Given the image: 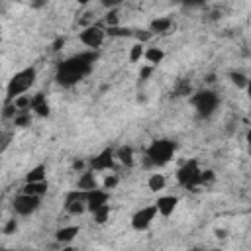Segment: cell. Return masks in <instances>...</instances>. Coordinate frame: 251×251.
Segmentation results:
<instances>
[{
    "label": "cell",
    "mask_w": 251,
    "mask_h": 251,
    "mask_svg": "<svg viewBox=\"0 0 251 251\" xmlns=\"http://www.w3.org/2000/svg\"><path fill=\"white\" fill-rule=\"evenodd\" d=\"M118 182H120V176L116 175V173H106L104 175V178H102V182H100V186L104 188V190H110V188H116L118 186Z\"/></svg>",
    "instance_id": "obj_21"
},
{
    "label": "cell",
    "mask_w": 251,
    "mask_h": 251,
    "mask_svg": "<svg viewBox=\"0 0 251 251\" xmlns=\"http://www.w3.org/2000/svg\"><path fill=\"white\" fill-rule=\"evenodd\" d=\"M33 80H35V69H24L16 73L6 86V102H14L18 96H24L27 88L33 84Z\"/></svg>",
    "instance_id": "obj_2"
},
{
    "label": "cell",
    "mask_w": 251,
    "mask_h": 251,
    "mask_svg": "<svg viewBox=\"0 0 251 251\" xmlns=\"http://www.w3.org/2000/svg\"><path fill=\"white\" fill-rule=\"evenodd\" d=\"M92 216H94V220H96L98 224H104V222L110 218V204H106V206L98 208L96 212H92Z\"/></svg>",
    "instance_id": "obj_23"
},
{
    "label": "cell",
    "mask_w": 251,
    "mask_h": 251,
    "mask_svg": "<svg viewBox=\"0 0 251 251\" xmlns=\"http://www.w3.org/2000/svg\"><path fill=\"white\" fill-rule=\"evenodd\" d=\"M29 110H33V112L39 114V116H47V114H49L47 98H45L43 94H35V96H31V108H29Z\"/></svg>",
    "instance_id": "obj_16"
},
{
    "label": "cell",
    "mask_w": 251,
    "mask_h": 251,
    "mask_svg": "<svg viewBox=\"0 0 251 251\" xmlns=\"http://www.w3.org/2000/svg\"><path fill=\"white\" fill-rule=\"evenodd\" d=\"M114 159H116L114 151H104L102 155L94 157V161H92V165H94V171H104V173H108V171L112 169V163H114Z\"/></svg>",
    "instance_id": "obj_11"
},
{
    "label": "cell",
    "mask_w": 251,
    "mask_h": 251,
    "mask_svg": "<svg viewBox=\"0 0 251 251\" xmlns=\"http://www.w3.org/2000/svg\"><path fill=\"white\" fill-rule=\"evenodd\" d=\"M114 155H116V161H120L122 165H126V167H131L133 165V149L131 147L124 145V147L116 149Z\"/></svg>",
    "instance_id": "obj_18"
},
{
    "label": "cell",
    "mask_w": 251,
    "mask_h": 251,
    "mask_svg": "<svg viewBox=\"0 0 251 251\" xmlns=\"http://www.w3.org/2000/svg\"><path fill=\"white\" fill-rule=\"evenodd\" d=\"M39 204H41L39 196H29V194H22L20 192L12 202V208H14V212L18 216H29L39 208Z\"/></svg>",
    "instance_id": "obj_5"
},
{
    "label": "cell",
    "mask_w": 251,
    "mask_h": 251,
    "mask_svg": "<svg viewBox=\"0 0 251 251\" xmlns=\"http://www.w3.org/2000/svg\"><path fill=\"white\" fill-rule=\"evenodd\" d=\"M147 188L151 192H161L167 188V176L163 173H151L147 178Z\"/></svg>",
    "instance_id": "obj_14"
},
{
    "label": "cell",
    "mask_w": 251,
    "mask_h": 251,
    "mask_svg": "<svg viewBox=\"0 0 251 251\" xmlns=\"http://www.w3.org/2000/svg\"><path fill=\"white\" fill-rule=\"evenodd\" d=\"M76 186H78V190H82V192H90V190L98 188L96 175H94V173H90V171L80 173V175H78V182H76Z\"/></svg>",
    "instance_id": "obj_10"
},
{
    "label": "cell",
    "mask_w": 251,
    "mask_h": 251,
    "mask_svg": "<svg viewBox=\"0 0 251 251\" xmlns=\"http://www.w3.org/2000/svg\"><path fill=\"white\" fill-rule=\"evenodd\" d=\"M69 214H82L84 210H88V202H86V192L82 190H75L67 196V204H65Z\"/></svg>",
    "instance_id": "obj_8"
},
{
    "label": "cell",
    "mask_w": 251,
    "mask_h": 251,
    "mask_svg": "<svg viewBox=\"0 0 251 251\" xmlns=\"http://www.w3.org/2000/svg\"><path fill=\"white\" fill-rule=\"evenodd\" d=\"M25 182H45V165L33 167V169L25 175Z\"/></svg>",
    "instance_id": "obj_19"
},
{
    "label": "cell",
    "mask_w": 251,
    "mask_h": 251,
    "mask_svg": "<svg viewBox=\"0 0 251 251\" xmlns=\"http://www.w3.org/2000/svg\"><path fill=\"white\" fill-rule=\"evenodd\" d=\"M157 216H159V214H157L155 204L143 206L141 210H137V212L131 216V227L137 229V231H143V229H147V227L153 224V220H155Z\"/></svg>",
    "instance_id": "obj_6"
},
{
    "label": "cell",
    "mask_w": 251,
    "mask_h": 251,
    "mask_svg": "<svg viewBox=\"0 0 251 251\" xmlns=\"http://www.w3.org/2000/svg\"><path fill=\"white\" fill-rule=\"evenodd\" d=\"M175 153V143L173 141H167V139H161V141H155L149 149H147V161L151 165H165Z\"/></svg>",
    "instance_id": "obj_3"
},
{
    "label": "cell",
    "mask_w": 251,
    "mask_h": 251,
    "mask_svg": "<svg viewBox=\"0 0 251 251\" xmlns=\"http://www.w3.org/2000/svg\"><path fill=\"white\" fill-rule=\"evenodd\" d=\"M151 71H153V67H149V65H143V67H141V71H139V76H141L143 80H147V76L151 75Z\"/></svg>",
    "instance_id": "obj_25"
},
{
    "label": "cell",
    "mask_w": 251,
    "mask_h": 251,
    "mask_svg": "<svg viewBox=\"0 0 251 251\" xmlns=\"http://www.w3.org/2000/svg\"><path fill=\"white\" fill-rule=\"evenodd\" d=\"M247 90H249V94H251V78H249V86H247Z\"/></svg>",
    "instance_id": "obj_27"
},
{
    "label": "cell",
    "mask_w": 251,
    "mask_h": 251,
    "mask_svg": "<svg viewBox=\"0 0 251 251\" xmlns=\"http://www.w3.org/2000/svg\"><path fill=\"white\" fill-rule=\"evenodd\" d=\"M47 192V182H25L22 188V194H29V196H43Z\"/></svg>",
    "instance_id": "obj_17"
},
{
    "label": "cell",
    "mask_w": 251,
    "mask_h": 251,
    "mask_svg": "<svg viewBox=\"0 0 251 251\" xmlns=\"http://www.w3.org/2000/svg\"><path fill=\"white\" fill-rule=\"evenodd\" d=\"M63 251H73V249H63Z\"/></svg>",
    "instance_id": "obj_28"
},
{
    "label": "cell",
    "mask_w": 251,
    "mask_h": 251,
    "mask_svg": "<svg viewBox=\"0 0 251 251\" xmlns=\"http://www.w3.org/2000/svg\"><path fill=\"white\" fill-rule=\"evenodd\" d=\"M192 102H194L198 114L204 116V118H208L210 114H214V110L218 108V96L214 92H208V90L206 92H198Z\"/></svg>",
    "instance_id": "obj_7"
},
{
    "label": "cell",
    "mask_w": 251,
    "mask_h": 251,
    "mask_svg": "<svg viewBox=\"0 0 251 251\" xmlns=\"http://www.w3.org/2000/svg\"><path fill=\"white\" fill-rule=\"evenodd\" d=\"M212 251H220V249H212Z\"/></svg>",
    "instance_id": "obj_29"
},
{
    "label": "cell",
    "mask_w": 251,
    "mask_h": 251,
    "mask_svg": "<svg viewBox=\"0 0 251 251\" xmlns=\"http://www.w3.org/2000/svg\"><path fill=\"white\" fill-rule=\"evenodd\" d=\"M145 49H147V47H145L143 43H137V41H135V43H133V45L129 47L127 59H129L131 63H139V61L143 59V55H145Z\"/></svg>",
    "instance_id": "obj_20"
},
{
    "label": "cell",
    "mask_w": 251,
    "mask_h": 251,
    "mask_svg": "<svg viewBox=\"0 0 251 251\" xmlns=\"http://www.w3.org/2000/svg\"><path fill=\"white\" fill-rule=\"evenodd\" d=\"M76 235H78V226H63V227L57 229L55 239H57L59 243H71Z\"/></svg>",
    "instance_id": "obj_13"
},
{
    "label": "cell",
    "mask_w": 251,
    "mask_h": 251,
    "mask_svg": "<svg viewBox=\"0 0 251 251\" xmlns=\"http://www.w3.org/2000/svg\"><path fill=\"white\" fill-rule=\"evenodd\" d=\"M163 59H165V51H163L161 47H147V49H145V55H143L145 65H149V67H157Z\"/></svg>",
    "instance_id": "obj_12"
},
{
    "label": "cell",
    "mask_w": 251,
    "mask_h": 251,
    "mask_svg": "<svg viewBox=\"0 0 251 251\" xmlns=\"http://www.w3.org/2000/svg\"><path fill=\"white\" fill-rule=\"evenodd\" d=\"M229 76H231V82H233L235 86H239V88H247V86H249V78H247L243 73L235 71V73H231Z\"/></svg>",
    "instance_id": "obj_22"
},
{
    "label": "cell",
    "mask_w": 251,
    "mask_h": 251,
    "mask_svg": "<svg viewBox=\"0 0 251 251\" xmlns=\"http://www.w3.org/2000/svg\"><path fill=\"white\" fill-rule=\"evenodd\" d=\"M171 25H173V20H171V18L157 16V18L151 22L149 31H151V33H163V31H169V29H171Z\"/></svg>",
    "instance_id": "obj_15"
},
{
    "label": "cell",
    "mask_w": 251,
    "mask_h": 251,
    "mask_svg": "<svg viewBox=\"0 0 251 251\" xmlns=\"http://www.w3.org/2000/svg\"><path fill=\"white\" fill-rule=\"evenodd\" d=\"M133 35H135V41H137V43H143V45L153 37V33H151L149 29H135Z\"/></svg>",
    "instance_id": "obj_24"
},
{
    "label": "cell",
    "mask_w": 251,
    "mask_h": 251,
    "mask_svg": "<svg viewBox=\"0 0 251 251\" xmlns=\"http://www.w3.org/2000/svg\"><path fill=\"white\" fill-rule=\"evenodd\" d=\"M90 69V57H84V55H78V57H73L69 61H65L61 67H59V82L63 84H73L76 82L84 73H88Z\"/></svg>",
    "instance_id": "obj_1"
},
{
    "label": "cell",
    "mask_w": 251,
    "mask_h": 251,
    "mask_svg": "<svg viewBox=\"0 0 251 251\" xmlns=\"http://www.w3.org/2000/svg\"><path fill=\"white\" fill-rule=\"evenodd\" d=\"M106 39V29L100 25H86L80 33H78V41L82 45H86L88 49H98Z\"/></svg>",
    "instance_id": "obj_4"
},
{
    "label": "cell",
    "mask_w": 251,
    "mask_h": 251,
    "mask_svg": "<svg viewBox=\"0 0 251 251\" xmlns=\"http://www.w3.org/2000/svg\"><path fill=\"white\" fill-rule=\"evenodd\" d=\"M176 206H178V196H175V194H165L155 200V208L161 218H169L176 210Z\"/></svg>",
    "instance_id": "obj_9"
},
{
    "label": "cell",
    "mask_w": 251,
    "mask_h": 251,
    "mask_svg": "<svg viewBox=\"0 0 251 251\" xmlns=\"http://www.w3.org/2000/svg\"><path fill=\"white\" fill-rule=\"evenodd\" d=\"M16 227H18V224H16V220H10L6 226H4V233L8 235V233H12V231H16Z\"/></svg>",
    "instance_id": "obj_26"
}]
</instances>
